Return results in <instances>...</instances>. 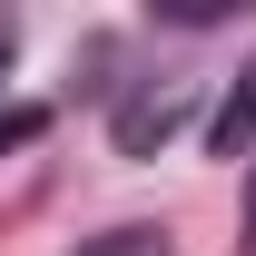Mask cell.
Returning <instances> with one entry per match:
<instances>
[{"label":"cell","instance_id":"cell-1","mask_svg":"<svg viewBox=\"0 0 256 256\" xmlns=\"http://www.w3.org/2000/svg\"><path fill=\"white\" fill-rule=\"evenodd\" d=\"M207 148H217V158H246V148H256V60L236 69V89L217 98V118H207Z\"/></svg>","mask_w":256,"mask_h":256},{"label":"cell","instance_id":"cell-2","mask_svg":"<svg viewBox=\"0 0 256 256\" xmlns=\"http://www.w3.org/2000/svg\"><path fill=\"white\" fill-rule=\"evenodd\" d=\"M168 128H178V98H138V108L118 118V138H128V148H148V138H168Z\"/></svg>","mask_w":256,"mask_h":256},{"label":"cell","instance_id":"cell-3","mask_svg":"<svg viewBox=\"0 0 256 256\" xmlns=\"http://www.w3.org/2000/svg\"><path fill=\"white\" fill-rule=\"evenodd\" d=\"M79 256H168V236L158 226H108V236H89Z\"/></svg>","mask_w":256,"mask_h":256},{"label":"cell","instance_id":"cell-4","mask_svg":"<svg viewBox=\"0 0 256 256\" xmlns=\"http://www.w3.org/2000/svg\"><path fill=\"white\" fill-rule=\"evenodd\" d=\"M20 138H40V108H10L0 118V148H20Z\"/></svg>","mask_w":256,"mask_h":256},{"label":"cell","instance_id":"cell-5","mask_svg":"<svg viewBox=\"0 0 256 256\" xmlns=\"http://www.w3.org/2000/svg\"><path fill=\"white\" fill-rule=\"evenodd\" d=\"M246 236H256V178H246Z\"/></svg>","mask_w":256,"mask_h":256},{"label":"cell","instance_id":"cell-6","mask_svg":"<svg viewBox=\"0 0 256 256\" xmlns=\"http://www.w3.org/2000/svg\"><path fill=\"white\" fill-rule=\"evenodd\" d=\"M0 69H10V20H0Z\"/></svg>","mask_w":256,"mask_h":256}]
</instances>
